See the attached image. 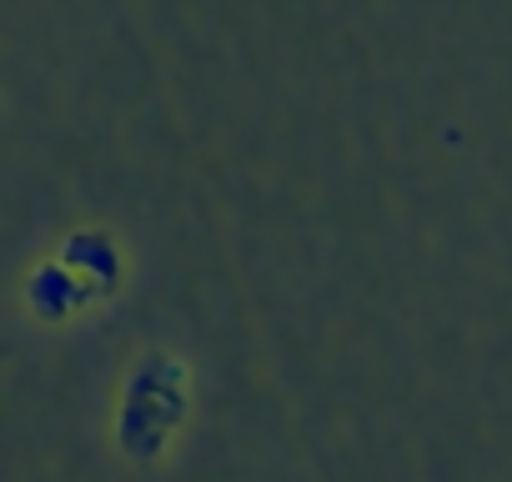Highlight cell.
<instances>
[{"instance_id":"obj_1","label":"cell","mask_w":512,"mask_h":482,"mask_svg":"<svg viewBox=\"0 0 512 482\" xmlns=\"http://www.w3.org/2000/svg\"><path fill=\"white\" fill-rule=\"evenodd\" d=\"M191 402V372L171 352H146L136 372L126 377L121 407H116V442L136 462H156L171 442V432L186 422Z\"/></svg>"},{"instance_id":"obj_2","label":"cell","mask_w":512,"mask_h":482,"mask_svg":"<svg viewBox=\"0 0 512 482\" xmlns=\"http://www.w3.org/2000/svg\"><path fill=\"white\" fill-rule=\"evenodd\" d=\"M56 262L71 267L96 292V302L101 297H116V287H121V252H116V241L106 231H71L61 241V257Z\"/></svg>"},{"instance_id":"obj_3","label":"cell","mask_w":512,"mask_h":482,"mask_svg":"<svg viewBox=\"0 0 512 482\" xmlns=\"http://www.w3.org/2000/svg\"><path fill=\"white\" fill-rule=\"evenodd\" d=\"M26 297H31V307H36L46 322H66L71 312H81V307L96 302V292H91L71 267H61V262H41V267L31 272V282H26Z\"/></svg>"}]
</instances>
